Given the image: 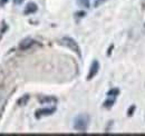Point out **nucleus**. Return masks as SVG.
Returning <instances> with one entry per match:
<instances>
[{
  "instance_id": "nucleus-13",
  "label": "nucleus",
  "mask_w": 145,
  "mask_h": 136,
  "mask_svg": "<svg viewBox=\"0 0 145 136\" xmlns=\"http://www.w3.org/2000/svg\"><path fill=\"white\" fill-rule=\"evenodd\" d=\"M85 15H86V14H85V11H79V12H77V14H76V16H77V17H79V18L84 17Z\"/></svg>"
},
{
  "instance_id": "nucleus-15",
  "label": "nucleus",
  "mask_w": 145,
  "mask_h": 136,
  "mask_svg": "<svg viewBox=\"0 0 145 136\" xmlns=\"http://www.w3.org/2000/svg\"><path fill=\"white\" fill-rule=\"evenodd\" d=\"M24 1H25V0H14V2H15L16 5H21Z\"/></svg>"
},
{
  "instance_id": "nucleus-4",
  "label": "nucleus",
  "mask_w": 145,
  "mask_h": 136,
  "mask_svg": "<svg viewBox=\"0 0 145 136\" xmlns=\"http://www.w3.org/2000/svg\"><path fill=\"white\" fill-rule=\"evenodd\" d=\"M98 70H99V63H98V60H94L91 63V68H89V73L87 75V80H91L97 75Z\"/></svg>"
},
{
  "instance_id": "nucleus-12",
  "label": "nucleus",
  "mask_w": 145,
  "mask_h": 136,
  "mask_svg": "<svg viewBox=\"0 0 145 136\" xmlns=\"http://www.w3.org/2000/svg\"><path fill=\"white\" fill-rule=\"evenodd\" d=\"M105 1H107V0H94L93 1V6L96 8V7H98L99 5H102V3H104Z\"/></svg>"
},
{
  "instance_id": "nucleus-10",
  "label": "nucleus",
  "mask_w": 145,
  "mask_h": 136,
  "mask_svg": "<svg viewBox=\"0 0 145 136\" xmlns=\"http://www.w3.org/2000/svg\"><path fill=\"white\" fill-rule=\"evenodd\" d=\"M114 98H115V97H114ZM114 98H110V97H109V99L105 101V102H104V107H105V108H110V107L113 106L114 102H115Z\"/></svg>"
},
{
  "instance_id": "nucleus-9",
  "label": "nucleus",
  "mask_w": 145,
  "mask_h": 136,
  "mask_svg": "<svg viewBox=\"0 0 145 136\" xmlns=\"http://www.w3.org/2000/svg\"><path fill=\"white\" fill-rule=\"evenodd\" d=\"M118 94H120V90H118L117 88H113V89L108 90L107 96H108V97H116Z\"/></svg>"
},
{
  "instance_id": "nucleus-2",
  "label": "nucleus",
  "mask_w": 145,
  "mask_h": 136,
  "mask_svg": "<svg viewBox=\"0 0 145 136\" xmlns=\"http://www.w3.org/2000/svg\"><path fill=\"white\" fill-rule=\"evenodd\" d=\"M60 44L64 45V46H66V47H68L69 49H72V50L74 51V52H76L79 57L82 56V54H80V48H79L78 44H77L72 38H71V37H64V38L60 39Z\"/></svg>"
},
{
  "instance_id": "nucleus-6",
  "label": "nucleus",
  "mask_w": 145,
  "mask_h": 136,
  "mask_svg": "<svg viewBox=\"0 0 145 136\" xmlns=\"http://www.w3.org/2000/svg\"><path fill=\"white\" fill-rule=\"evenodd\" d=\"M37 10H38V7L35 2H29L26 7H25V10H24V14L25 15H31V14H35Z\"/></svg>"
},
{
  "instance_id": "nucleus-5",
  "label": "nucleus",
  "mask_w": 145,
  "mask_h": 136,
  "mask_svg": "<svg viewBox=\"0 0 145 136\" xmlns=\"http://www.w3.org/2000/svg\"><path fill=\"white\" fill-rule=\"evenodd\" d=\"M35 40L34 39H31V38H25L20 44H19V48L21 49V50H27V49H29L30 47H33L34 45H35Z\"/></svg>"
},
{
  "instance_id": "nucleus-16",
  "label": "nucleus",
  "mask_w": 145,
  "mask_h": 136,
  "mask_svg": "<svg viewBox=\"0 0 145 136\" xmlns=\"http://www.w3.org/2000/svg\"><path fill=\"white\" fill-rule=\"evenodd\" d=\"M8 1H9V0H0V6H3V5H6Z\"/></svg>"
},
{
  "instance_id": "nucleus-1",
  "label": "nucleus",
  "mask_w": 145,
  "mask_h": 136,
  "mask_svg": "<svg viewBox=\"0 0 145 136\" xmlns=\"http://www.w3.org/2000/svg\"><path fill=\"white\" fill-rule=\"evenodd\" d=\"M74 123H75L74 124V128L76 131H78V132L84 133L87 129V126H88V123H89V117L86 114H80L75 118Z\"/></svg>"
},
{
  "instance_id": "nucleus-14",
  "label": "nucleus",
  "mask_w": 145,
  "mask_h": 136,
  "mask_svg": "<svg viewBox=\"0 0 145 136\" xmlns=\"http://www.w3.org/2000/svg\"><path fill=\"white\" fill-rule=\"evenodd\" d=\"M134 109H135V106H132V109H131V108L128 109V116H131V115H133L132 113L134 112Z\"/></svg>"
},
{
  "instance_id": "nucleus-7",
  "label": "nucleus",
  "mask_w": 145,
  "mask_h": 136,
  "mask_svg": "<svg viewBox=\"0 0 145 136\" xmlns=\"http://www.w3.org/2000/svg\"><path fill=\"white\" fill-rule=\"evenodd\" d=\"M38 101L40 104H56L58 102V99L54 96H42Z\"/></svg>"
},
{
  "instance_id": "nucleus-11",
  "label": "nucleus",
  "mask_w": 145,
  "mask_h": 136,
  "mask_svg": "<svg viewBox=\"0 0 145 136\" xmlns=\"http://www.w3.org/2000/svg\"><path fill=\"white\" fill-rule=\"evenodd\" d=\"M7 28H8V26H7V24L6 22H2V26H1V29H0V38L2 37V35L6 33V30H7Z\"/></svg>"
},
{
  "instance_id": "nucleus-8",
  "label": "nucleus",
  "mask_w": 145,
  "mask_h": 136,
  "mask_svg": "<svg viewBox=\"0 0 145 136\" xmlns=\"http://www.w3.org/2000/svg\"><path fill=\"white\" fill-rule=\"evenodd\" d=\"M29 98H30V96H29L28 94H26V95H24V96H21V97L19 98L18 101H17V104H18L19 106H25V105H27Z\"/></svg>"
},
{
  "instance_id": "nucleus-3",
  "label": "nucleus",
  "mask_w": 145,
  "mask_h": 136,
  "mask_svg": "<svg viewBox=\"0 0 145 136\" xmlns=\"http://www.w3.org/2000/svg\"><path fill=\"white\" fill-rule=\"evenodd\" d=\"M55 112H56V108L55 107H48V108H41V109H38L35 113V116L36 118H41L44 116H49V115H53Z\"/></svg>"
}]
</instances>
